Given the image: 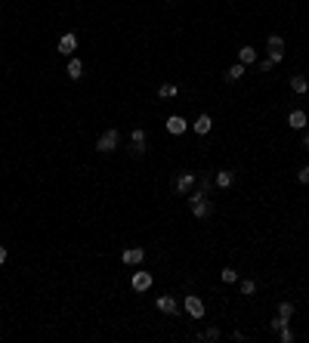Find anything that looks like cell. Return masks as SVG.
Returning a JSON list of instances; mask_svg holds the SVG:
<instances>
[{
  "label": "cell",
  "mask_w": 309,
  "mask_h": 343,
  "mask_svg": "<svg viewBox=\"0 0 309 343\" xmlns=\"http://www.w3.org/2000/svg\"><path fill=\"white\" fill-rule=\"evenodd\" d=\"M297 182H300V186H309V164L297 170Z\"/></svg>",
  "instance_id": "cell-25"
},
{
  "label": "cell",
  "mask_w": 309,
  "mask_h": 343,
  "mask_svg": "<svg viewBox=\"0 0 309 343\" xmlns=\"http://www.w3.org/2000/svg\"><path fill=\"white\" fill-rule=\"evenodd\" d=\"M238 62H241V65H254L257 62V50L254 47H241V50H238Z\"/></svg>",
  "instance_id": "cell-15"
},
{
  "label": "cell",
  "mask_w": 309,
  "mask_h": 343,
  "mask_svg": "<svg viewBox=\"0 0 309 343\" xmlns=\"http://www.w3.org/2000/svg\"><path fill=\"white\" fill-rule=\"evenodd\" d=\"M189 207H192V216H195V220H207L210 210H213V204L207 201V195H204L201 189H192L189 192Z\"/></svg>",
  "instance_id": "cell-1"
},
{
  "label": "cell",
  "mask_w": 309,
  "mask_h": 343,
  "mask_svg": "<svg viewBox=\"0 0 309 343\" xmlns=\"http://www.w3.org/2000/svg\"><path fill=\"white\" fill-rule=\"evenodd\" d=\"M284 325H288V318H281V315H275V322H269V328H272V331H281Z\"/></svg>",
  "instance_id": "cell-27"
},
{
  "label": "cell",
  "mask_w": 309,
  "mask_h": 343,
  "mask_svg": "<svg viewBox=\"0 0 309 343\" xmlns=\"http://www.w3.org/2000/svg\"><path fill=\"white\" fill-rule=\"evenodd\" d=\"M210 127H213L210 114H198V118H195V124H192V130H195L198 136H207V133H210Z\"/></svg>",
  "instance_id": "cell-12"
},
{
  "label": "cell",
  "mask_w": 309,
  "mask_h": 343,
  "mask_svg": "<svg viewBox=\"0 0 309 343\" xmlns=\"http://www.w3.org/2000/svg\"><path fill=\"white\" fill-rule=\"evenodd\" d=\"M275 334H278V340H281V343H294V331H291L288 325H284L281 331H275Z\"/></svg>",
  "instance_id": "cell-23"
},
{
  "label": "cell",
  "mask_w": 309,
  "mask_h": 343,
  "mask_svg": "<svg viewBox=\"0 0 309 343\" xmlns=\"http://www.w3.org/2000/svg\"><path fill=\"white\" fill-rule=\"evenodd\" d=\"M288 124H291L294 130H306V127H309V121H306V111H303V108H294V111L288 114Z\"/></svg>",
  "instance_id": "cell-10"
},
{
  "label": "cell",
  "mask_w": 309,
  "mask_h": 343,
  "mask_svg": "<svg viewBox=\"0 0 309 343\" xmlns=\"http://www.w3.org/2000/svg\"><path fill=\"white\" fill-rule=\"evenodd\" d=\"M257 68H260V71H272V68H275V62H272L269 56H266V59H260V62H257Z\"/></svg>",
  "instance_id": "cell-26"
},
{
  "label": "cell",
  "mask_w": 309,
  "mask_h": 343,
  "mask_svg": "<svg viewBox=\"0 0 309 343\" xmlns=\"http://www.w3.org/2000/svg\"><path fill=\"white\" fill-rule=\"evenodd\" d=\"M291 90H294L297 96H303L306 90H309V81H306L303 74H294V77H291Z\"/></svg>",
  "instance_id": "cell-16"
},
{
  "label": "cell",
  "mask_w": 309,
  "mask_h": 343,
  "mask_svg": "<svg viewBox=\"0 0 309 343\" xmlns=\"http://www.w3.org/2000/svg\"><path fill=\"white\" fill-rule=\"evenodd\" d=\"M176 93H179L176 84H161V87H158V96H161V99H170V96H176Z\"/></svg>",
  "instance_id": "cell-18"
},
{
  "label": "cell",
  "mask_w": 309,
  "mask_h": 343,
  "mask_svg": "<svg viewBox=\"0 0 309 343\" xmlns=\"http://www.w3.org/2000/svg\"><path fill=\"white\" fill-rule=\"evenodd\" d=\"M74 50H77V37H74L71 31L62 34V37H59V53H62V56H71Z\"/></svg>",
  "instance_id": "cell-11"
},
{
  "label": "cell",
  "mask_w": 309,
  "mask_h": 343,
  "mask_svg": "<svg viewBox=\"0 0 309 343\" xmlns=\"http://www.w3.org/2000/svg\"><path fill=\"white\" fill-rule=\"evenodd\" d=\"M266 50L272 53V50H284V40L278 37V34H269V40H266Z\"/></svg>",
  "instance_id": "cell-20"
},
{
  "label": "cell",
  "mask_w": 309,
  "mask_h": 343,
  "mask_svg": "<svg viewBox=\"0 0 309 343\" xmlns=\"http://www.w3.org/2000/svg\"><path fill=\"white\" fill-rule=\"evenodd\" d=\"M182 306H186V312L192 318H204V300H201L198 294H189L186 300H182Z\"/></svg>",
  "instance_id": "cell-4"
},
{
  "label": "cell",
  "mask_w": 309,
  "mask_h": 343,
  "mask_svg": "<svg viewBox=\"0 0 309 343\" xmlns=\"http://www.w3.org/2000/svg\"><path fill=\"white\" fill-rule=\"evenodd\" d=\"M6 257H9V254H6V247L0 244V266H3V263H6Z\"/></svg>",
  "instance_id": "cell-28"
},
{
  "label": "cell",
  "mask_w": 309,
  "mask_h": 343,
  "mask_svg": "<svg viewBox=\"0 0 309 343\" xmlns=\"http://www.w3.org/2000/svg\"><path fill=\"white\" fill-rule=\"evenodd\" d=\"M278 315H281V318H288V322H291V315H294V303L281 300V303H278Z\"/></svg>",
  "instance_id": "cell-21"
},
{
  "label": "cell",
  "mask_w": 309,
  "mask_h": 343,
  "mask_svg": "<svg viewBox=\"0 0 309 343\" xmlns=\"http://www.w3.org/2000/svg\"><path fill=\"white\" fill-rule=\"evenodd\" d=\"M167 3H173V0H167Z\"/></svg>",
  "instance_id": "cell-30"
},
{
  "label": "cell",
  "mask_w": 309,
  "mask_h": 343,
  "mask_svg": "<svg viewBox=\"0 0 309 343\" xmlns=\"http://www.w3.org/2000/svg\"><path fill=\"white\" fill-rule=\"evenodd\" d=\"M164 127H167V133H173V136H182V133H186V130H189V121H186V118H182V114H170V118H167V124H164Z\"/></svg>",
  "instance_id": "cell-7"
},
{
  "label": "cell",
  "mask_w": 309,
  "mask_h": 343,
  "mask_svg": "<svg viewBox=\"0 0 309 343\" xmlns=\"http://www.w3.org/2000/svg\"><path fill=\"white\" fill-rule=\"evenodd\" d=\"M130 142H133V155H136V158L145 155V130H142V127H133V130H130Z\"/></svg>",
  "instance_id": "cell-8"
},
{
  "label": "cell",
  "mask_w": 309,
  "mask_h": 343,
  "mask_svg": "<svg viewBox=\"0 0 309 343\" xmlns=\"http://www.w3.org/2000/svg\"><path fill=\"white\" fill-rule=\"evenodd\" d=\"M244 68H247V65L235 62V65H232V68H229V71H226V81H232V84H235V81H241V77H244Z\"/></svg>",
  "instance_id": "cell-17"
},
{
  "label": "cell",
  "mask_w": 309,
  "mask_h": 343,
  "mask_svg": "<svg viewBox=\"0 0 309 343\" xmlns=\"http://www.w3.org/2000/svg\"><path fill=\"white\" fill-rule=\"evenodd\" d=\"M155 306H158V312H164V315H176V312H179V303H176V297H170V294L158 297V300H155Z\"/></svg>",
  "instance_id": "cell-6"
},
{
  "label": "cell",
  "mask_w": 309,
  "mask_h": 343,
  "mask_svg": "<svg viewBox=\"0 0 309 343\" xmlns=\"http://www.w3.org/2000/svg\"><path fill=\"white\" fill-rule=\"evenodd\" d=\"M220 278H223L226 284H235V281H238V272H235V269H229V266H226V269L220 272Z\"/></svg>",
  "instance_id": "cell-22"
},
{
  "label": "cell",
  "mask_w": 309,
  "mask_h": 343,
  "mask_svg": "<svg viewBox=\"0 0 309 343\" xmlns=\"http://www.w3.org/2000/svg\"><path fill=\"white\" fill-rule=\"evenodd\" d=\"M68 77H71V81H81L84 77V62L81 59H68Z\"/></svg>",
  "instance_id": "cell-14"
},
{
  "label": "cell",
  "mask_w": 309,
  "mask_h": 343,
  "mask_svg": "<svg viewBox=\"0 0 309 343\" xmlns=\"http://www.w3.org/2000/svg\"><path fill=\"white\" fill-rule=\"evenodd\" d=\"M201 340H207V343H213V340H220V328H207L201 334Z\"/></svg>",
  "instance_id": "cell-24"
},
{
  "label": "cell",
  "mask_w": 309,
  "mask_h": 343,
  "mask_svg": "<svg viewBox=\"0 0 309 343\" xmlns=\"http://www.w3.org/2000/svg\"><path fill=\"white\" fill-rule=\"evenodd\" d=\"M238 291H241L244 297H250V294L257 291V281L254 278H241V281H238Z\"/></svg>",
  "instance_id": "cell-19"
},
{
  "label": "cell",
  "mask_w": 309,
  "mask_h": 343,
  "mask_svg": "<svg viewBox=\"0 0 309 343\" xmlns=\"http://www.w3.org/2000/svg\"><path fill=\"white\" fill-rule=\"evenodd\" d=\"M303 148H306V152H309V130L303 133Z\"/></svg>",
  "instance_id": "cell-29"
},
{
  "label": "cell",
  "mask_w": 309,
  "mask_h": 343,
  "mask_svg": "<svg viewBox=\"0 0 309 343\" xmlns=\"http://www.w3.org/2000/svg\"><path fill=\"white\" fill-rule=\"evenodd\" d=\"M198 186V176L195 173H179L176 182H173V189H176V195H189L192 189Z\"/></svg>",
  "instance_id": "cell-3"
},
{
  "label": "cell",
  "mask_w": 309,
  "mask_h": 343,
  "mask_svg": "<svg viewBox=\"0 0 309 343\" xmlns=\"http://www.w3.org/2000/svg\"><path fill=\"white\" fill-rule=\"evenodd\" d=\"M121 260H124V266H139V263L145 260V250L142 247H127L121 254Z\"/></svg>",
  "instance_id": "cell-9"
},
{
  "label": "cell",
  "mask_w": 309,
  "mask_h": 343,
  "mask_svg": "<svg viewBox=\"0 0 309 343\" xmlns=\"http://www.w3.org/2000/svg\"><path fill=\"white\" fill-rule=\"evenodd\" d=\"M152 272H133V275H130V288L136 291V294H142V291H148V288H152Z\"/></svg>",
  "instance_id": "cell-5"
},
{
  "label": "cell",
  "mask_w": 309,
  "mask_h": 343,
  "mask_svg": "<svg viewBox=\"0 0 309 343\" xmlns=\"http://www.w3.org/2000/svg\"><path fill=\"white\" fill-rule=\"evenodd\" d=\"M118 145H121V133L114 130V127H108V130H105V133H102L99 139H96V152H102V155H111Z\"/></svg>",
  "instance_id": "cell-2"
},
{
  "label": "cell",
  "mask_w": 309,
  "mask_h": 343,
  "mask_svg": "<svg viewBox=\"0 0 309 343\" xmlns=\"http://www.w3.org/2000/svg\"><path fill=\"white\" fill-rule=\"evenodd\" d=\"M235 182V173L232 170H216V176H213V186L216 189H229Z\"/></svg>",
  "instance_id": "cell-13"
}]
</instances>
